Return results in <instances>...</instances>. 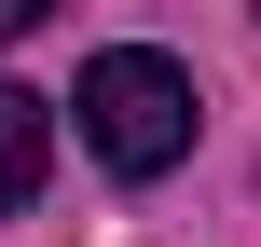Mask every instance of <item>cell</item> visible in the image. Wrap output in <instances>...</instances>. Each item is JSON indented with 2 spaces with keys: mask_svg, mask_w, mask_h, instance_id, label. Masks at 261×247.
I'll return each instance as SVG.
<instances>
[{
  "mask_svg": "<svg viewBox=\"0 0 261 247\" xmlns=\"http://www.w3.org/2000/svg\"><path fill=\"white\" fill-rule=\"evenodd\" d=\"M83 151L110 165V179H165L179 151H193V69L179 55H151V41H110V55H83Z\"/></svg>",
  "mask_w": 261,
  "mask_h": 247,
  "instance_id": "obj_1",
  "label": "cell"
},
{
  "mask_svg": "<svg viewBox=\"0 0 261 247\" xmlns=\"http://www.w3.org/2000/svg\"><path fill=\"white\" fill-rule=\"evenodd\" d=\"M28 14H41V0H0V41H14V28H28Z\"/></svg>",
  "mask_w": 261,
  "mask_h": 247,
  "instance_id": "obj_3",
  "label": "cell"
},
{
  "mask_svg": "<svg viewBox=\"0 0 261 247\" xmlns=\"http://www.w3.org/2000/svg\"><path fill=\"white\" fill-rule=\"evenodd\" d=\"M41 165H55V96L0 83V206H28V193H41Z\"/></svg>",
  "mask_w": 261,
  "mask_h": 247,
  "instance_id": "obj_2",
  "label": "cell"
}]
</instances>
